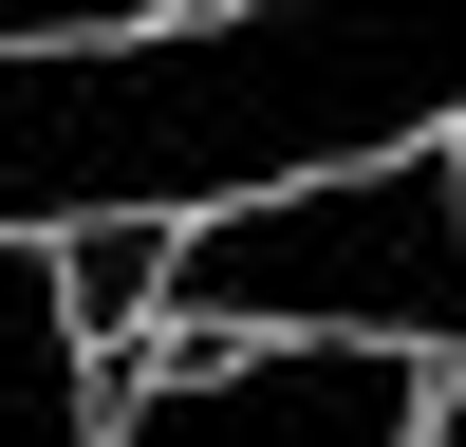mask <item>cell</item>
Masks as SVG:
<instances>
[{"label": "cell", "instance_id": "cell-1", "mask_svg": "<svg viewBox=\"0 0 466 447\" xmlns=\"http://www.w3.org/2000/svg\"><path fill=\"white\" fill-rule=\"evenodd\" d=\"M168 317H187V335L355 317V335L466 354V131H392V149H336V168H280V186L187 205Z\"/></svg>", "mask_w": 466, "mask_h": 447}, {"label": "cell", "instance_id": "cell-2", "mask_svg": "<svg viewBox=\"0 0 466 447\" xmlns=\"http://www.w3.org/2000/svg\"><path fill=\"white\" fill-rule=\"evenodd\" d=\"M430 335H355V317H280V335H187V354L112 372L131 447H410L430 429Z\"/></svg>", "mask_w": 466, "mask_h": 447}, {"label": "cell", "instance_id": "cell-3", "mask_svg": "<svg viewBox=\"0 0 466 447\" xmlns=\"http://www.w3.org/2000/svg\"><path fill=\"white\" fill-rule=\"evenodd\" d=\"M0 429H112V354L75 317L56 224H0Z\"/></svg>", "mask_w": 466, "mask_h": 447}, {"label": "cell", "instance_id": "cell-4", "mask_svg": "<svg viewBox=\"0 0 466 447\" xmlns=\"http://www.w3.org/2000/svg\"><path fill=\"white\" fill-rule=\"evenodd\" d=\"M56 243H75V317H94V354H131V335H149V298H168L187 205H94V224H56Z\"/></svg>", "mask_w": 466, "mask_h": 447}, {"label": "cell", "instance_id": "cell-5", "mask_svg": "<svg viewBox=\"0 0 466 447\" xmlns=\"http://www.w3.org/2000/svg\"><path fill=\"white\" fill-rule=\"evenodd\" d=\"M131 19H168V0H0V37H131Z\"/></svg>", "mask_w": 466, "mask_h": 447}, {"label": "cell", "instance_id": "cell-6", "mask_svg": "<svg viewBox=\"0 0 466 447\" xmlns=\"http://www.w3.org/2000/svg\"><path fill=\"white\" fill-rule=\"evenodd\" d=\"M430 429H466V354H448V410H430Z\"/></svg>", "mask_w": 466, "mask_h": 447}]
</instances>
